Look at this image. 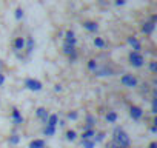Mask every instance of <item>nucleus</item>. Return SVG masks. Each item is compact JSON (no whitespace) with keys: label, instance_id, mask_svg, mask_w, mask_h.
I'll use <instances>...</instances> for the list:
<instances>
[{"label":"nucleus","instance_id":"8","mask_svg":"<svg viewBox=\"0 0 157 148\" xmlns=\"http://www.w3.org/2000/svg\"><path fill=\"white\" fill-rule=\"evenodd\" d=\"M128 43L132 46V49H134V51L140 53V49H142V46H140V42H139V40H137L134 36H129V37H128Z\"/></svg>","mask_w":157,"mask_h":148},{"label":"nucleus","instance_id":"9","mask_svg":"<svg viewBox=\"0 0 157 148\" xmlns=\"http://www.w3.org/2000/svg\"><path fill=\"white\" fill-rule=\"evenodd\" d=\"M83 28H85L86 31H91V33H96V31L99 29V25H97L96 22H91V20H86V22H83Z\"/></svg>","mask_w":157,"mask_h":148},{"label":"nucleus","instance_id":"22","mask_svg":"<svg viewBox=\"0 0 157 148\" xmlns=\"http://www.w3.org/2000/svg\"><path fill=\"white\" fill-rule=\"evenodd\" d=\"M94 134H96L94 130H86V131L83 133V136H82V140H83V139H93Z\"/></svg>","mask_w":157,"mask_h":148},{"label":"nucleus","instance_id":"12","mask_svg":"<svg viewBox=\"0 0 157 148\" xmlns=\"http://www.w3.org/2000/svg\"><path fill=\"white\" fill-rule=\"evenodd\" d=\"M13 119H14V123H16V125L23 123V117H22V114L19 113V110H17V108H14V110H13Z\"/></svg>","mask_w":157,"mask_h":148},{"label":"nucleus","instance_id":"30","mask_svg":"<svg viewBox=\"0 0 157 148\" xmlns=\"http://www.w3.org/2000/svg\"><path fill=\"white\" fill-rule=\"evenodd\" d=\"M152 113H154V114L157 113V99L152 100Z\"/></svg>","mask_w":157,"mask_h":148},{"label":"nucleus","instance_id":"15","mask_svg":"<svg viewBox=\"0 0 157 148\" xmlns=\"http://www.w3.org/2000/svg\"><path fill=\"white\" fill-rule=\"evenodd\" d=\"M25 48H26L28 54H31V53H33V49H34V39H33V37H26V43H25Z\"/></svg>","mask_w":157,"mask_h":148},{"label":"nucleus","instance_id":"6","mask_svg":"<svg viewBox=\"0 0 157 148\" xmlns=\"http://www.w3.org/2000/svg\"><path fill=\"white\" fill-rule=\"evenodd\" d=\"M65 43L75 46V43H77V37H75L74 31H71V29H69V31H66V34H65Z\"/></svg>","mask_w":157,"mask_h":148},{"label":"nucleus","instance_id":"28","mask_svg":"<svg viewBox=\"0 0 157 148\" xmlns=\"http://www.w3.org/2000/svg\"><path fill=\"white\" fill-rule=\"evenodd\" d=\"M19 140H20V137H19L17 134H14V136L10 137V143H14V145H16V143H19Z\"/></svg>","mask_w":157,"mask_h":148},{"label":"nucleus","instance_id":"35","mask_svg":"<svg viewBox=\"0 0 157 148\" xmlns=\"http://www.w3.org/2000/svg\"><path fill=\"white\" fill-rule=\"evenodd\" d=\"M155 20H157V16H155V14H152V16H151V22H154V23H155Z\"/></svg>","mask_w":157,"mask_h":148},{"label":"nucleus","instance_id":"21","mask_svg":"<svg viewBox=\"0 0 157 148\" xmlns=\"http://www.w3.org/2000/svg\"><path fill=\"white\" fill-rule=\"evenodd\" d=\"M94 46L103 48V46H105V40H103L102 37H96V39H94Z\"/></svg>","mask_w":157,"mask_h":148},{"label":"nucleus","instance_id":"10","mask_svg":"<svg viewBox=\"0 0 157 148\" xmlns=\"http://www.w3.org/2000/svg\"><path fill=\"white\" fill-rule=\"evenodd\" d=\"M14 49L16 51H22V49H25V39L23 37H16V40H14Z\"/></svg>","mask_w":157,"mask_h":148},{"label":"nucleus","instance_id":"34","mask_svg":"<svg viewBox=\"0 0 157 148\" xmlns=\"http://www.w3.org/2000/svg\"><path fill=\"white\" fill-rule=\"evenodd\" d=\"M109 148H123V146H120V145H117V143H111Z\"/></svg>","mask_w":157,"mask_h":148},{"label":"nucleus","instance_id":"36","mask_svg":"<svg viewBox=\"0 0 157 148\" xmlns=\"http://www.w3.org/2000/svg\"><path fill=\"white\" fill-rule=\"evenodd\" d=\"M149 148H157V143H155V142H151V143H149Z\"/></svg>","mask_w":157,"mask_h":148},{"label":"nucleus","instance_id":"25","mask_svg":"<svg viewBox=\"0 0 157 148\" xmlns=\"http://www.w3.org/2000/svg\"><path fill=\"white\" fill-rule=\"evenodd\" d=\"M149 71H151V72H155V71H157V62H155V60H151V62H149Z\"/></svg>","mask_w":157,"mask_h":148},{"label":"nucleus","instance_id":"5","mask_svg":"<svg viewBox=\"0 0 157 148\" xmlns=\"http://www.w3.org/2000/svg\"><path fill=\"white\" fill-rule=\"evenodd\" d=\"M129 114H131V117H132L134 120H139V119L143 116V110H142L140 107H136V105H132V107L129 108Z\"/></svg>","mask_w":157,"mask_h":148},{"label":"nucleus","instance_id":"2","mask_svg":"<svg viewBox=\"0 0 157 148\" xmlns=\"http://www.w3.org/2000/svg\"><path fill=\"white\" fill-rule=\"evenodd\" d=\"M128 59H129V63H131L134 68H142V66L145 65V57H143L140 53H137V51H131Z\"/></svg>","mask_w":157,"mask_h":148},{"label":"nucleus","instance_id":"26","mask_svg":"<svg viewBox=\"0 0 157 148\" xmlns=\"http://www.w3.org/2000/svg\"><path fill=\"white\" fill-rule=\"evenodd\" d=\"M14 16H16V19H17V20H20V19L23 17V10H22V8H17Z\"/></svg>","mask_w":157,"mask_h":148},{"label":"nucleus","instance_id":"4","mask_svg":"<svg viewBox=\"0 0 157 148\" xmlns=\"http://www.w3.org/2000/svg\"><path fill=\"white\" fill-rule=\"evenodd\" d=\"M25 87L28 88V90H31V91H40L42 90V82L40 80H37V79H26L25 80Z\"/></svg>","mask_w":157,"mask_h":148},{"label":"nucleus","instance_id":"31","mask_svg":"<svg viewBox=\"0 0 157 148\" xmlns=\"http://www.w3.org/2000/svg\"><path fill=\"white\" fill-rule=\"evenodd\" d=\"M125 3H126V0H116V5L117 6H123Z\"/></svg>","mask_w":157,"mask_h":148},{"label":"nucleus","instance_id":"11","mask_svg":"<svg viewBox=\"0 0 157 148\" xmlns=\"http://www.w3.org/2000/svg\"><path fill=\"white\" fill-rule=\"evenodd\" d=\"M94 72H96V76H113V71L109 68H106V66H103L102 69H99V66H97L94 69Z\"/></svg>","mask_w":157,"mask_h":148},{"label":"nucleus","instance_id":"33","mask_svg":"<svg viewBox=\"0 0 157 148\" xmlns=\"http://www.w3.org/2000/svg\"><path fill=\"white\" fill-rule=\"evenodd\" d=\"M3 84H5V76H3L2 72H0V87H2Z\"/></svg>","mask_w":157,"mask_h":148},{"label":"nucleus","instance_id":"19","mask_svg":"<svg viewBox=\"0 0 157 148\" xmlns=\"http://www.w3.org/2000/svg\"><path fill=\"white\" fill-rule=\"evenodd\" d=\"M82 146H83V148H94V146H96V142L91 140V139H83V140H82Z\"/></svg>","mask_w":157,"mask_h":148},{"label":"nucleus","instance_id":"32","mask_svg":"<svg viewBox=\"0 0 157 148\" xmlns=\"http://www.w3.org/2000/svg\"><path fill=\"white\" fill-rule=\"evenodd\" d=\"M68 117H69L71 120H75V119H77V113H69V114H68Z\"/></svg>","mask_w":157,"mask_h":148},{"label":"nucleus","instance_id":"16","mask_svg":"<svg viewBox=\"0 0 157 148\" xmlns=\"http://www.w3.org/2000/svg\"><path fill=\"white\" fill-rule=\"evenodd\" d=\"M63 53H65V54H68V56H71V54H74V53H77V51H75V46L65 43V45H63Z\"/></svg>","mask_w":157,"mask_h":148},{"label":"nucleus","instance_id":"1","mask_svg":"<svg viewBox=\"0 0 157 148\" xmlns=\"http://www.w3.org/2000/svg\"><path fill=\"white\" fill-rule=\"evenodd\" d=\"M114 143H117L123 148H128L131 145V140H129V136L122 128H116L114 130Z\"/></svg>","mask_w":157,"mask_h":148},{"label":"nucleus","instance_id":"29","mask_svg":"<svg viewBox=\"0 0 157 148\" xmlns=\"http://www.w3.org/2000/svg\"><path fill=\"white\" fill-rule=\"evenodd\" d=\"M86 120H88V123H86V128H91V127L94 125V117H93V116H88V117H86Z\"/></svg>","mask_w":157,"mask_h":148},{"label":"nucleus","instance_id":"3","mask_svg":"<svg viewBox=\"0 0 157 148\" xmlns=\"http://www.w3.org/2000/svg\"><path fill=\"white\" fill-rule=\"evenodd\" d=\"M120 82L125 85V87H128V88H134V87H137V79L132 76V74H123L122 76V79H120Z\"/></svg>","mask_w":157,"mask_h":148},{"label":"nucleus","instance_id":"20","mask_svg":"<svg viewBox=\"0 0 157 148\" xmlns=\"http://www.w3.org/2000/svg\"><path fill=\"white\" fill-rule=\"evenodd\" d=\"M43 134H46V136H54V134H56V127L46 125V127L43 128Z\"/></svg>","mask_w":157,"mask_h":148},{"label":"nucleus","instance_id":"24","mask_svg":"<svg viewBox=\"0 0 157 148\" xmlns=\"http://www.w3.org/2000/svg\"><path fill=\"white\" fill-rule=\"evenodd\" d=\"M75 137H77V133H75V131H72V130L66 131V139H68V140H74Z\"/></svg>","mask_w":157,"mask_h":148},{"label":"nucleus","instance_id":"13","mask_svg":"<svg viewBox=\"0 0 157 148\" xmlns=\"http://www.w3.org/2000/svg\"><path fill=\"white\" fill-rule=\"evenodd\" d=\"M37 116H39V117L42 119V122L46 125V120H48V116H49L48 111H46L45 108H39V110H37Z\"/></svg>","mask_w":157,"mask_h":148},{"label":"nucleus","instance_id":"14","mask_svg":"<svg viewBox=\"0 0 157 148\" xmlns=\"http://www.w3.org/2000/svg\"><path fill=\"white\" fill-rule=\"evenodd\" d=\"M57 123H59V116H57V114H49V116H48V120H46V125L56 127Z\"/></svg>","mask_w":157,"mask_h":148},{"label":"nucleus","instance_id":"17","mask_svg":"<svg viewBox=\"0 0 157 148\" xmlns=\"http://www.w3.org/2000/svg\"><path fill=\"white\" fill-rule=\"evenodd\" d=\"M29 148H45V140H40V139L33 140L29 143Z\"/></svg>","mask_w":157,"mask_h":148},{"label":"nucleus","instance_id":"18","mask_svg":"<svg viewBox=\"0 0 157 148\" xmlns=\"http://www.w3.org/2000/svg\"><path fill=\"white\" fill-rule=\"evenodd\" d=\"M106 120H108L109 123H114V122L117 120V113H116V111H108V114H106Z\"/></svg>","mask_w":157,"mask_h":148},{"label":"nucleus","instance_id":"23","mask_svg":"<svg viewBox=\"0 0 157 148\" xmlns=\"http://www.w3.org/2000/svg\"><path fill=\"white\" fill-rule=\"evenodd\" d=\"M97 66H99V65H97V62H96L94 59H90V60H88V69L94 71V69H96Z\"/></svg>","mask_w":157,"mask_h":148},{"label":"nucleus","instance_id":"7","mask_svg":"<svg viewBox=\"0 0 157 148\" xmlns=\"http://www.w3.org/2000/svg\"><path fill=\"white\" fill-rule=\"evenodd\" d=\"M154 28H155V23L154 22H145L143 25H142V33L143 34H152V31H154Z\"/></svg>","mask_w":157,"mask_h":148},{"label":"nucleus","instance_id":"27","mask_svg":"<svg viewBox=\"0 0 157 148\" xmlns=\"http://www.w3.org/2000/svg\"><path fill=\"white\" fill-rule=\"evenodd\" d=\"M94 136H96L94 142H102V140L105 139V133H97V134H94Z\"/></svg>","mask_w":157,"mask_h":148}]
</instances>
